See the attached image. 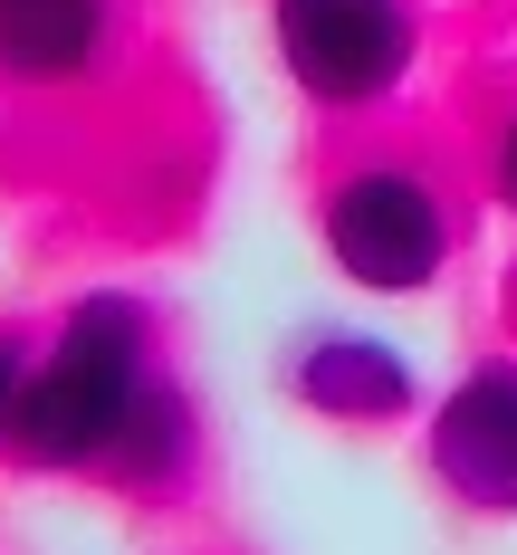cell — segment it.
<instances>
[{"label": "cell", "mask_w": 517, "mask_h": 555, "mask_svg": "<svg viewBox=\"0 0 517 555\" xmlns=\"http://www.w3.org/2000/svg\"><path fill=\"white\" fill-rule=\"evenodd\" d=\"M164 384V317L134 287H87L57 307L49 345L29 364L10 460L29 479H106L125 422L144 412V392Z\"/></svg>", "instance_id": "cell-1"}, {"label": "cell", "mask_w": 517, "mask_h": 555, "mask_svg": "<svg viewBox=\"0 0 517 555\" xmlns=\"http://www.w3.org/2000/svg\"><path fill=\"white\" fill-rule=\"evenodd\" d=\"M316 249L354 297H431L460 259V192L422 154H354L316 182Z\"/></svg>", "instance_id": "cell-2"}, {"label": "cell", "mask_w": 517, "mask_h": 555, "mask_svg": "<svg viewBox=\"0 0 517 555\" xmlns=\"http://www.w3.org/2000/svg\"><path fill=\"white\" fill-rule=\"evenodd\" d=\"M269 49L316 115H374L422 67V10L412 0H269Z\"/></svg>", "instance_id": "cell-3"}, {"label": "cell", "mask_w": 517, "mask_h": 555, "mask_svg": "<svg viewBox=\"0 0 517 555\" xmlns=\"http://www.w3.org/2000/svg\"><path fill=\"white\" fill-rule=\"evenodd\" d=\"M422 479L479 517V527H517V354H479L469 374L431 392L422 412Z\"/></svg>", "instance_id": "cell-4"}, {"label": "cell", "mask_w": 517, "mask_h": 555, "mask_svg": "<svg viewBox=\"0 0 517 555\" xmlns=\"http://www.w3.org/2000/svg\"><path fill=\"white\" fill-rule=\"evenodd\" d=\"M279 392L307 422H336V431H402L422 422V364L402 354L384 326H354V317H316L279 345Z\"/></svg>", "instance_id": "cell-5"}, {"label": "cell", "mask_w": 517, "mask_h": 555, "mask_svg": "<svg viewBox=\"0 0 517 555\" xmlns=\"http://www.w3.org/2000/svg\"><path fill=\"white\" fill-rule=\"evenodd\" d=\"M125 49V0H0V87L77 96Z\"/></svg>", "instance_id": "cell-6"}, {"label": "cell", "mask_w": 517, "mask_h": 555, "mask_svg": "<svg viewBox=\"0 0 517 555\" xmlns=\"http://www.w3.org/2000/svg\"><path fill=\"white\" fill-rule=\"evenodd\" d=\"M192 469H202V412H192V392L164 374V384L144 392V412L125 422V441H115V460H106V489H125V499H182Z\"/></svg>", "instance_id": "cell-7"}, {"label": "cell", "mask_w": 517, "mask_h": 555, "mask_svg": "<svg viewBox=\"0 0 517 555\" xmlns=\"http://www.w3.org/2000/svg\"><path fill=\"white\" fill-rule=\"evenodd\" d=\"M29 364H39V345L20 326H0V460H10V422H20V392H29Z\"/></svg>", "instance_id": "cell-8"}, {"label": "cell", "mask_w": 517, "mask_h": 555, "mask_svg": "<svg viewBox=\"0 0 517 555\" xmlns=\"http://www.w3.org/2000/svg\"><path fill=\"white\" fill-rule=\"evenodd\" d=\"M479 182H489V202L517 221V115H499V134H489V164H479Z\"/></svg>", "instance_id": "cell-9"}]
</instances>
